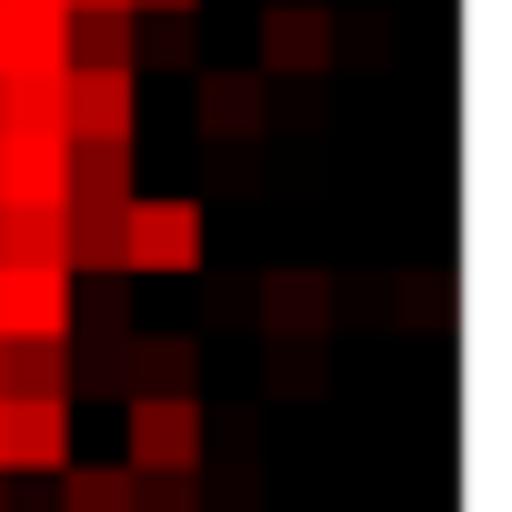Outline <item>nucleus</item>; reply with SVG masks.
Returning <instances> with one entry per match:
<instances>
[{
  "mask_svg": "<svg viewBox=\"0 0 512 512\" xmlns=\"http://www.w3.org/2000/svg\"><path fill=\"white\" fill-rule=\"evenodd\" d=\"M0 512H11V492H0Z\"/></svg>",
  "mask_w": 512,
  "mask_h": 512,
  "instance_id": "18",
  "label": "nucleus"
},
{
  "mask_svg": "<svg viewBox=\"0 0 512 512\" xmlns=\"http://www.w3.org/2000/svg\"><path fill=\"white\" fill-rule=\"evenodd\" d=\"M131 181H141L131 141H71V181H61V191H91V201H131Z\"/></svg>",
  "mask_w": 512,
  "mask_h": 512,
  "instance_id": "11",
  "label": "nucleus"
},
{
  "mask_svg": "<svg viewBox=\"0 0 512 512\" xmlns=\"http://www.w3.org/2000/svg\"><path fill=\"white\" fill-rule=\"evenodd\" d=\"M21 11H71V0H21Z\"/></svg>",
  "mask_w": 512,
  "mask_h": 512,
  "instance_id": "17",
  "label": "nucleus"
},
{
  "mask_svg": "<svg viewBox=\"0 0 512 512\" xmlns=\"http://www.w3.org/2000/svg\"><path fill=\"white\" fill-rule=\"evenodd\" d=\"M121 272H201V201H141L121 211Z\"/></svg>",
  "mask_w": 512,
  "mask_h": 512,
  "instance_id": "3",
  "label": "nucleus"
},
{
  "mask_svg": "<svg viewBox=\"0 0 512 512\" xmlns=\"http://www.w3.org/2000/svg\"><path fill=\"white\" fill-rule=\"evenodd\" d=\"M131 512H211V492H201V472H141Z\"/></svg>",
  "mask_w": 512,
  "mask_h": 512,
  "instance_id": "14",
  "label": "nucleus"
},
{
  "mask_svg": "<svg viewBox=\"0 0 512 512\" xmlns=\"http://www.w3.org/2000/svg\"><path fill=\"white\" fill-rule=\"evenodd\" d=\"M262 121H272V101H262L251 71H211V81H201V131H211V141H251Z\"/></svg>",
  "mask_w": 512,
  "mask_h": 512,
  "instance_id": "9",
  "label": "nucleus"
},
{
  "mask_svg": "<svg viewBox=\"0 0 512 512\" xmlns=\"http://www.w3.org/2000/svg\"><path fill=\"white\" fill-rule=\"evenodd\" d=\"M141 392H201V342L191 332H151L141 342Z\"/></svg>",
  "mask_w": 512,
  "mask_h": 512,
  "instance_id": "12",
  "label": "nucleus"
},
{
  "mask_svg": "<svg viewBox=\"0 0 512 512\" xmlns=\"http://www.w3.org/2000/svg\"><path fill=\"white\" fill-rule=\"evenodd\" d=\"M71 11H131V0H71Z\"/></svg>",
  "mask_w": 512,
  "mask_h": 512,
  "instance_id": "16",
  "label": "nucleus"
},
{
  "mask_svg": "<svg viewBox=\"0 0 512 512\" xmlns=\"http://www.w3.org/2000/svg\"><path fill=\"white\" fill-rule=\"evenodd\" d=\"M262 322H272V342H332V282L322 272H262Z\"/></svg>",
  "mask_w": 512,
  "mask_h": 512,
  "instance_id": "7",
  "label": "nucleus"
},
{
  "mask_svg": "<svg viewBox=\"0 0 512 512\" xmlns=\"http://www.w3.org/2000/svg\"><path fill=\"white\" fill-rule=\"evenodd\" d=\"M71 272L61 262H0V332H71Z\"/></svg>",
  "mask_w": 512,
  "mask_h": 512,
  "instance_id": "5",
  "label": "nucleus"
},
{
  "mask_svg": "<svg viewBox=\"0 0 512 512\" xmlns=\"http://www.w3.org/2000/svg\"><path fill=\"white\" fill-rule=\"evenodd\" d=\"M131 11H201V0H131Z\"/></svg>",
  "mask_w": 512,
  "mask_h": 512,
  "instance_id": "15",
  "label": "nucleus"
},
{
  "mask_svg": "<svg viewBox=\"0 0 512 512\" xmlns=\"http://www.w3.org/2000/svg\"><path fill=\"white\" fill-rule=\"evenodd\" d=\"M71 462V392H0V472L51 482Z\"/></svg>",
  "mask_w": 512,
  "mask_h": 512,
  "instance_id": "2",
  "label": "nucleus"
},
{
  "mask_svg": "<svg viewBox=\"0 0 512 512\" xmlns=\"http://www.w3.org/2000/svg\"><path fill=\"white\" fill-rule=\"evenodd\" d=\"M262 61H272V71H292V81H322V71L342 61L332 11H312V0H282V11H262Z\"/></svg>",
  "mask_w": 512,
  "mask_h": 512,
  "instance_id": "6",
  "label": "nucleus"
},
{
  "mask_svg": "<svg viewBox=\"0 0 512 512\" xmlns=\"http://www.w3.org/2000/svg\"><path fill=\"white\" fill-rule=\"evenodd\" d=\"M71 61H131V11H71Z\"/></svg>",
  "mask_w": 512,
  "mask_h": 512,
  "instance_id": "13",
  "label": "nucleus"
},
{
  "mask_svg": "<svg viewBox=\"0 0 512 512\" xmlns=\"http://www.w3.org/2000/svg\"><path fill=\"white\" fill-rule=\"evenodd\" d=\"M201 452H211L201 392H141L131 402V472H201Z\"/></svg>",
  "mask_w": 512,
  "mask_h": 512,
  "instance_id": "1",
  "label": "nucleus"
},
{
  "mask_svg": "<svg viewBox=\"0 0 512 512\" xmlns=\"http://www.w3.org/2000/svg\"><path fill=\"white\" fill-rule=\"evenodd\" d=\"M51 482H61L51 512H131V482H141V472H131V462H81V452H71Z\"/></svg>",
  "mask_w": 512,
  "mask_h": 512,
  "instance_id": "10",
  "label": "nucleus"
},
{
  "mask_svg": "<svg viewBox=\"0 0 512 512\" xmlns=\"http://www.w3.org/2000/svg\"><path fill=\"white\" fill-rule=\"evenodd\" d=\"M0 71H71V11L0 0Z\"/></svg>",
  "mask_w": 512,
  "mask_h": 512,
  "instance_id": "8",
  "label": "nucleus"
},
{
  "mask_svg": "<svg viewBox=\"0 0 512 512\" xmlns=\"http://www.w3.org/2000/svg\"><path fill=\"white\" fill-rule=\"evenodd\" d=\"M61 181H71V131L51 111H0V191L61 201Z\"/></svg>",
  "mask_w": 512,
  "mask_h": 512,
  "instance_id": "4",
  "label": "nucleus"
}]
</instances>
